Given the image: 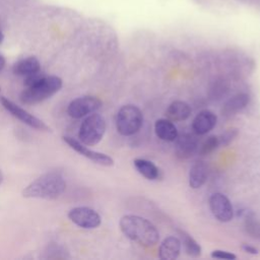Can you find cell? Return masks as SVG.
I'll use <instances>...</instances> for the list:
<instances>
[{
	"mask_svg": "<svg viewBox=\"0 0 260 260\" xmlns=\"http://www.w3.org/2000/svg\"><path fill=\"white\" fill-rule=\"evenodd\" d=\"M101 106L102 101L100 99L92 95H84L70 102L67 107V113L71 118L80 119L95 112Z\"/></svg>",
	"mask_w": 260,
	"mask_h": 260,
	"instance_id": "ba28073f",
	"label": "cell"
},
{
	"mask_svg": "<svg viewBox=\"0 0 260 260\" xmlns=\"http://www.w3.org/2000/svg\"><path fill=\"white\" fill-rule=\"evenodd\" d=\"M209 207L213 216L221 222L233 219L234 209L230 199L222 193H214L209 198Z\"/></svg>",
	"mask_w": 260,
	"mask_h": 260,
	"instance_id": "30bf717a",
	"label": "cell"
},
{
	"mask_svg": "<svg viewBox=\"0 0 260 260\" xmlns=\"http://www.w3.org/2000/svg\"><path fill=\"white\" fill-rule=\"evenodd\" d=\"M156 136L164 141H175L178 137V130L175 124L169 119H158L154 124Z\"/></svg>",
	"mask_w": 260,
	"mask_h": 260,
	"instance_id": "2e32d148",
	"label": "cell"
},
{
	"mask_svg": "<svg viewBox=\"0 0 260 260\" xmlns=\"http://www.w3.org/2000/svg\"><path fill=\"white\" fill-rule=\"evenodd\" d=\"M12 71L16 75L27 76L41 71V63L36 57H27L17 61L13 65Z\"/></svg>",
	"mask_w": 260,
	"mask_h": 260,
	"instance_id": "e0dca14e",
	"label": "cell"
},
{
	"mask_svg": "<svg viewBox=\"0 0 260 260\" xmlns=\"http://www.w3.org/2000/svg\"><path fill=\"white\" fill-rule=\"evenodd\" d=\"M217 122L216 115L209 111L203 110L199 112L192 122V130L197 135H204L212 130Z\"/></svg>",
	"mask_w": 260,
	"mask_h": 260,
	"instance_id": "8fae6325",
	"label": "cell"
},
{
	"mask_svg": "<svg viewBox=\"0 0 260 260\" xmlns=\"http://www.w3.org/2000/svg\"><path fill=\"white\" fill-rule=\"evenodd\" d=\"M68 218L77 226L85 230L95 229L102 222L100 214L94 209L86 206L72 208L68 212Z\"/></svg>",
	"mask_w": 260,
	"mask_h": 260,
	"instance_id": "52a82bcc",
	"label": "cell"
},
{
	"mask_svg": "<svg viewBox=\"0 0 260 260\" xmlns=\"http://www.w3.org/2000/svg\"><path fill=\"white\" fill-rule=\"evenodd\" d=\"M119 225L126 238L141 246L152 247L159 240V234L156 228L144 217L127 214L121 217Z\"/></svg>",
	"mask_w": 260,
	"mask_h": 260,
	"instance_id": "6da1fadb",
	"label": "cell"
},
{
	"mask_svg": "<svg viewBox=\"0 0 260 260\" xmlns=\"http://www.w3.org/2000/svg\"><path fill=\"white\" fill-rule=\"evenodd\" d=\"M5 63H6V61H5L4 56L2 54H0V71L5 67Z\"/></svg>",
	"mask_w": 260,
	"mask_h": 260,
	"instance_id": "484cf974",
	"label": "cell"
},
{
	"mask_svg": "<svg viewBox=\"0 0 260 260\" xmlns=\"http://www.w3.org/2000/svg\"><path fill=\"white\" fill-rule=\"evenodd\" d=\"M133 162L139 174L146 179L156 180L159 177V170L152 161L143 158H136Z\"/></svg>",
	"mask_w": 260,
	"mask_h": 260,
	"instance_id": "d6986e66",
	"label": "cell"
},
{
	"mask_svg": "<svg viewBox=\"0 0 260 260\" xmlns=\"http://www.w3.org/2000/svg\"><path fill=\"white\" fill-rule=\"evenodd\" d=\"M0 103L7 112H9L13 117L20 120L25 125H27L34 129L40 130V131H47V132L51 131L50 127L45 122H43L41 119L34 116L32 114L28 113L23 108L17 106L16 104H14L12 101L8 100L7 98L0 96Z\"/></svg>",
	"mask_w": 260,
	"mask_h": 260,
	"instance_id": "8992f818",
	"label": "cell"
},
{
	"mask_svg": "<svg viewBox=\"0 0 260 260\" xmlns=\"http://www.w3.org/2000/svg\"><path fill=\"white\" fill-rule=\"evenodd\" d=\"M176 153L179 157L187 158L191 156L198 147V141L196 137L189 133H184L176 138Z\"/></svg>",
	"mask_w": 260,
	"mask_h": 260,
	"instance_id": "7c38bea8",
	"label": "cell"
},
{
	"mask_svg": "<svg viewBox=\"0 0 260 260\" xmlns=\"http://www.w3.org/2000/svg\"><path fill=\"white\" fill-rule=\"evenodd\" d=\"M143 123V115L139 108L134 105H125L117 113L116 128L124 136L137 133Z\"/></svg>",
	"mask_w": 260,
	"mask_h": 260,
	"instance_id": "277c9868",
	"label": "cell"
},
{
	"mask_svg": "<svg viewBox=\"0 0 260 260\" xmlns=\"http://www.w3.org/2000/svg\"><path fill=\"white\" fill-rule=\"evenodd\" d=\"M242 249H243L246 253H249V254H253V255L258 254V250H257L255 247H253V246H251V245H248V244H243V245H242Z\"/></svg>",
	"mask_w": 260,
	"mask_h": 260,
	"instance_id": "d4e9b609",
	"label": "cell"
},
{
	"mask_svg": "<svg viewBox=\"0 0 260 260\" xmlns=\"http://www.w3.org/2000/svg\"><path fill=\"white\" fill-rule=\"evenodd\" d=\"M208 177V167L202 161L198 160L194 162L189 172V185L193 189L201 188Z\"/></svg>",
	"mask_w": 260,
	"mask_h": 260,
	"instance_id": "9a60e30c",
	"label": "cell"
},
{
	"mask_svg": "<svg viewBox=\"0 0 260 260\" xmlns=\"http://www.w3.org/2000/svg\"><path fill=\"white\" fill-rule=\"evenodd\" d=\"M0 91H1V88H0Z\"/></svg>",
	"mask_w": 260,
	"mask_h": 260,
	"instance_id": "f1b7e54d",
	"label": "cell"
},
{
	"mask_svg": "<svg viewBox=\"0 0 260 260\" xmlns=\"http://www.w3.org/2000/svg\"><path fill=\"white\" fill-rule=\"evenodd\" d=\"M63 85L62 79L58 76L45 75L37 83L25 86L19 95V100L25 105H36L42 103L57 93Z\"/></svg>",
	"mask_w": 260,
	"mask_h": 260,
	"instance_id": "3957f363",
	"label": "cell"
},
{
	"mask_svg": "<svg viewBox=\"0 0 260 260\" xmlns=\"http://www.w3.org/2000/svg\"><path fill=\"white\" fill-rule=\"evenodd\" d=\"M238 135V130L236 128H231L228 129L225 132H223L220 136H218V141H219V146H225L229 145L234 138Z\"/></svg>",
	"mask_w": 260,
	"mask_h": 260,
	"instance_id": "603a6c76",
	"label": "cell"
},
{
	"mask_svg": "<svg viewBox=\"0 0 260 260\" xmlns=\"http://www.w3.org/2000/svg\"><path fill=\"white\" fill-rule=\"evenodd\" d=\"M3 179H4V176H3L2 171L0 170V185H1V184H2V182H3Z\"/></svg>",
	"mask_w": 260,
	"mask_h": 260,
	"instance_id": "4316f807",
	"label": "cell"
},
{
	"mask_svg": "<svg viewBox=\"0 0 260 260\" xmlns=\"http://www.w3.org/2000/svg\"><path fill=\"white\" fill-rule=\"evenodd\" d=\"M219 146L218 136L216 135H210L200 146L199 152L200 154H209L213 150H215Z\"/></svg>",
	"mask_w": 260,
	"mask_h": 260,
	"instance_id": "44dd1931",
	"label": "cell"
},
{
	"mask_svg": "<svg viewBox=\"0 0 260 260\" xmlns=\"http://www.w3.org/2000/svg\"><path fill=\"white\" fill-rule=\"evenodd\" d=\"M65 189L66 181L64 177L58 172H49L30 182L21 194L24 198L54 200L59 198Z\"/></svg>",
	"mask_w": 260,
	"mask_h": 260,
	"instance_id": "7a4b0ae2",
	"label": "cell"
},
{
	"mask_svg": "<svg viewBox=\"0 0 260 260\" xmlns=\"http://www.w3.org/2000/svg\"><path fill=\"white\" fill-rule=\"evenodd\" d=\"M211 257L215 258V259H223V260H235L237 258V256L234 253L223 251V250H214V251H212L211 252Z\"/></svg>",
	"mask_w": 260,
	"mask_h": 260,
	"instance_id": "cb8c5ba5",
	"label": "cell"
},
{
	"mask_svg": "<svg viewBox=\"0 0 260 260\" xmlns=\"http://www.w3.org/2000/svg\"><path fill=\"white\" fill-rule=\"evenodd\" d=\"M181 241L176 237L166 238L159 245L158 258L161 260H174L181 252Z\"/></svg>",
	"mask_w": 260,
	"mask_h": 260,
	"instance_id": "4fadbf2b",
	"label": "cell"
},
{
	"mask_svg": "<svg viewBox=\"0 0 260 260\" xmlns=\"http://www.w3.org/2000/svg\"><path fill=\"white\" fill-rule=\"evenodd\" d=\"M178 232L181 236V239H182V242H183V245L185 247V251L187 252V254L192 257L200 256V254H201L200 245L185 231L179 230Z\"/></svg>",
	"mask_w": 260,
	"mask_h": 260,
	"instance_id": "ffe728a7",
	"label": "cell"
},
{
	"mask_svg": "<svg viewBox=\"0 0 260 260\" xmlns=\"http://www.w3.org/2000/svg\"><path fill=\"white\" fill-rule=\"evenodd\" d=\"M106 132V121L103 116L99 114H91L87 116L82 122L78 138L81 143L86 146L98 144Z\"/></svg>",
	"mask_w": 260,
	"mask_h": 260,
	"instance_id": "5b68a950",
	"label": "cell"
},
{
	"mask_svg": "<svg viewBox=\"0 0 260 260\" xmlns=\"http://www.w3.org/2000/svg\"><path fill=\"white\" fill-rule=\"evenodd\" d=\"M166 115L171 121H184L190 117L191 108L186 102L175 101L167 109Z\"/></svg>",
	"mask_w": 260,
	"mask_h": 260,
	"instance_id": "ac0fdd59",
	"label": "cell"
},
{
	"mask_svg": "<svg viewBox=\"0 0 260 260\" xmlns=\"http://www.w3.org/2000/svg\"><path fill=\"white\" fill-rule=\"evenodd\" d=\"M249 102H250L249 94L244 92L238 93L225 102V104L221 109V114L222 116L230 118L236 115L238 112L245 109L248 106Z\"/></svg>",
	"mask_w": 260,
	"mask_h": 260,
	"instance_id": "5bb4252c",
	"label": "cell"
},
{
	"mask_svg": "<svg viewBox=\"0 0 260 260\" xmlns=\"http://www.w3.org/2000/svg\"><path fill=\"white\" fill-rule=\"evenodd\" d=\"M63 140L76 152L81 154L82 156L90 159L91 161L104 166V167H112L114 165V159L102 152L94 151L92 149H89L86 145L81 143L79 140H76L73 137L70 136H63Z\"/></svg>",
	"mask_w": 260,
	"mask_h": 260,
	"instance_id": "9c48e42d",
	"label": "cell"
},
{
	"mask_svg": "<svg viewBox=\"0 0 260 260\" xmlns=\"http://www.w3.org/2000/svg\"><path fill=\"white\" fill-rule=\"evenodd\" d=\"M246 230H247V233L251 235V237L260 238V222H258L254 218H251V217L247 218Z\"/></svg>",
	"mask_w": 260,
	"mask_h": 260,
	"instance_id": "7402d4cb",
	"label": "cell"
},
{
	"mask_svg": "<svg viewBox=\"0 0 260 260\" xmlns=\"http://www.w3.org/2000/svg\"><path fill=\"white\" fill-rule=\"evenodd\" d=\"M3 40H4V35H3V32L0 30V44L3 42Z\"/></svg>",
	"mask_w": 260,
	"mask_h": 260,
	"instance_id": "83f0119b",
	"label": "cell"
}]
</instances>
